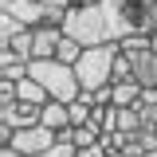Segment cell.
I'll use <instances>...</instances> for the list:
<instances>
[{"instance_id": "3", "label": "cell", "mask_w": 157, "mask_h": 157, "mask_svg": "<svg viewBox=\"0 0 157 157\" xmlns=\"http://www.w3.org/2000/svg\"><path fill=\"white\" fill-rule=\"evenodd\" d=\"M4 12H12L20 24H63L71 0H0Z\"/></svg>"}, {"instance_id": "15", "label": "cell", "mask_w": 157, "mask_h": 157, "mask_svg": "<svg viewBox=\"0 0 157 157\" xmlns=\"http://www.w3.org/2000/svg\"><path fill=\"white\" fill-rule=\"evenodd\" d=\"M149 43H153V51H157V28H153V36H149Z\"/></svg>"}, {"instance_id": "6", "label": "cell", "mask_w": 157, "mask_h": 157, "mask_svg": "<svg viewBox=\"0 0 157 157\" xmlns=\"http://www.w3.org/2000/svg\"><path fill=\"white\" fill-rule=\"evenodd\" d=\"M39 122L43 126H51V130H67L71 126V110H67V102H59V98H47L43 102V110H39Z\"/></svg>"}, {"instance_id": "10", "label": "cell", "mask_w": 157, "mask_h": 157, "mask_svg": "<svg viewBox=\"0 0 157 157\" xmlns=\"http://www.w3.org/2000/svg\"><path fill=\"white\" fill-rule=\"evenodd\" d=\"M20 28H24V24H20L12 12H0V47H8V43H12V36H16Z\"/></svg>"}, {"instance_id": "16", "label": "cell", "mask_w": 157, "mask_h": 157, "mask_svg": "<svg viewBox=\"0 0 157 157\" xmlns=\"http://www.w3.org/2000/svg\"><path fill=\"white\" fill-rule=\"evenodd\" d=\"M145 157H157V149H149V153H145Z\"/></svg>"}, {"instance_id": "4", "label": "cell", "mask_w": 157, "mask_h": 157, "mask_svg": "<svg viewBox=\"0 0 157 157\" xmlns=\"http://www.w3.org/2000/svg\"><path fill=\"white\" fill-rule=\"evenodd\" d=\"M134 63V78L141 86H157V51L153 47H141V51H126Z\"/></svg>"}, {"instance_id": "2", "label": "cell", "mask_w": 157, "mask_h": 157, "mask_svg": "<svg viewBox=\"0 0 157 157\" xmlns=\"http://www.w3.org/2000/svg\"><path fill=\"white\" fill-rule=\"evenodd\" d=\"M122 55V47L118 43H94V47H86L75 63V75L82 82V90H98V86H110L114 82V63Z\"/></svg>"}, {"instance_id": "5", "label": "cell", "mask_w": 157, "mask_h": 157, "mask_svg": "<svg viewBox=\"0 0 157 157\" xmlns=\"http://www.w3.org/2000/svg\"><path fill=\"white\" fill-rule=\"evenodd\" d=\"M63 39V24H36V55L32 59H51Z\"/></svg>"}, {"instance_id": "13", "label": "cell", "mask_w": 157, "mask_h": 157, "mask_svg": "<svg viewBox=\"0 0 157 157\" xmlns=\"http://www.w3.org/2000/svg\"><path fill=\"white\" fill-rule=\"evenodd\" d=\"M0 157H28V153L16 149V145H0Z\"/></svg>"}, {"instance_id": "8", "label": "cell", "mask_w": 157, "mask_h": 157, "mask_svg": "<svg viewBox=\"0 0 157 157\" xmlns=\"http://www.w3.org/2000/svg\"><path fill=\"white\" fill-rule=\"evenodd\" d=\"M98 141H102V130H98L94 122L71 126V145H75V149H86V145H98Z\"/></svg>"}, {"instance_id": "12", "label": "cell", "mask_w": 157, "mask_h": 157, "mask_svg": "<svg viewBox=\"0 0 157 157\" xmlns=\"http://www.w3.org/2000/svg\"><path fill=\"white\" fill-rule=\"evenodd\" d=\"M36 157H78V153H75V145H63V141H59L55 149H47V153H36Z\"/></svg>"}, {"instance_id": "14", "label": "cell", "mask_w": 157, "mask_h": 157, "mask_svg": "<svg viewBox=\"0 0 157 157\" xmlns=\"http://www.w3.org/2000/svg\"><path fill=\"white\" fill-rule=\"evenodd\" d=\"M110 157H134V153H126V149H114V153H110Z\"/></svg>"}, {"instance_id": "9", "label": "cell", "mask_w": 157, "mask_h": 157, "mask_svg": "<svg viewBox=\"0 0 157 157\" xmlns=\"http://www.w3.org/2000/svg\"><path fill=\"white\" fill-rule=\"evenodd\" d=\"M82 51H86V47H82V43H78L75 36H67V32H63V39H59V51H55V59H63V63H78V55H82Z\"/></svg>"}, {"instance_id": "1", "label": "cell", "mask_w": 157, "mask_h": 157, "mask_svg": "<svg viewBox=\"0 0 157 157\" xmlns=\"http://www.w3.org/2000/svg\"><path fill=\"white\" fill-rule=\"evenodd\" d=\"M28 75L39 78L43 86H47V94L59 98V102H71V98L82 94V82L75 75V63H63V59H32L28 63Z\"/></svg>"}, {"instance_id": "11", "label": "cell", "mask_w": 157, "mask_h": 157, "mask_svg": "<svg viewBox=\"0 0 157 157\" xmlns=\"http://www.w3.org/2000/svg\"><path fill=\"white\" fill-rule=\"evenodd\" d=\"M118 47H122V51H141V47H153V43H149V36H145V32H134V36L118 39Z\"/></svg>"}, {"instance_id": "7", "label": "cell", "mask_w": 157, "mask_h": 157, "mask_svg": "<svg viewBox=\"0 0 157 157\" xmlns=\"http://www.w3.org/2000/svg\"><path fill=\"white\" fill-rule=\"evenodd\" d=\"M110 86H114V106H137L141 94H145V86L137 78H114Z\"/></svg>"}]
</instances>
